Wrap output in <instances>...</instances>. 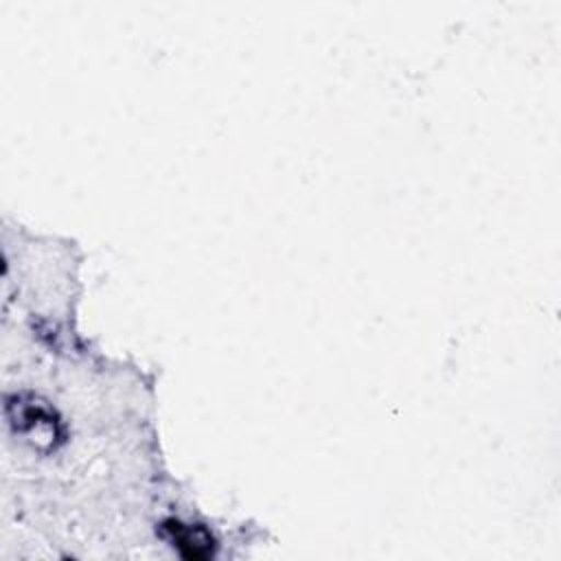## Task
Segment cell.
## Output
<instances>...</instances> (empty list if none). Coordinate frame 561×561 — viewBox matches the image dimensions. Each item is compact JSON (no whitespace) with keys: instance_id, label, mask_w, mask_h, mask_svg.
Instances as JSON below:
<instances>
[{"instance_id":"1","label":"cell","mask_w":561,"mask_h":561,"mask_svg":"<svg viewBox=\"0 0 561 561\" xmlns=\"http://www.w3.org/2000/svg\"><path fill=\"white\" fill-rule=\"evenodd\" d=\"M162 533L171 539V546L180 552V557L188 561L210 559L215 552L213 535L199 524H182L180 519H167L162 524Z\"/></svg>"}]
</instances>
